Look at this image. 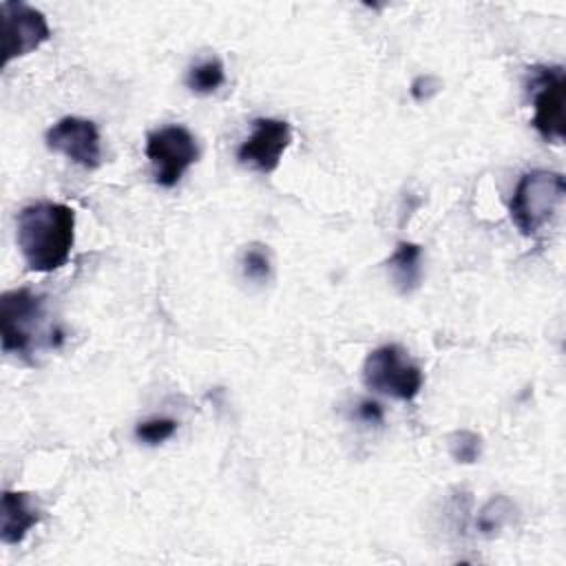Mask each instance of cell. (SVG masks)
<instances>
[{"label": "cell", "mask_w": 566, "mask_h": 566, "mask_svg": "<svg viewBox=\"0 0 566 566\" xmlns=\"http://www.w3.org/2000/svg\"><path fill=\"white\" fill-rule=\"evenodd\" d=\"M292 142V128L283 119L259 117L252 122V133L239 146L237 159L259 172H274L285 148Z\"/></svg>", "instance_id": "cell-9"}, {"label": "cell", "mask_w": 566, "mask_h": 566, "mask_svg": "<svg viewBox=\"0 0 566 566\" xmlns=\"http://www.w3.org/2000/svg\"><path fill=\"white\" fill-rule=\"evenodd\" d=\"M513 513H515V504L509 497H504V495H495L480 511V515H478V531L482 535H493V533H497L502 526H506L513 520Z\"/></svg>", "instance_id": "cell-13"}, {"label": "cell", "mask_w": 566, "mask_h": 566, "mask_svg": "<svg viewBox=\"0 0 566 566\" xmlns=\"http://www.w3.org/2000/svg\"><path fill=\"white\" fill-rule=\"evenodd\" d=\"M46 148L60 153L75 161L77 166L93 170L102 161L99 130L91 119L84 117H62L44 135Z\"/></svg>", "instance_id": "cell-8"}, {"label": "cell", "mask_w": 566, "mask_h": 566, "mask_svg": "<svg viewBox=\"0 0 566 566\" xmlns=\"http://www.w3.org/2000/svg\"><path fill=\"white\" fill-rule=\"evenodd\" d=\"M449 453L458 464H473L482 455V438L469 429L453 431L449 436Z\"/></svg>", "instance_id": "cell-14"}, {"label": "cell", "mask_w": 566, "mask_h": 566, "mask_svg": "<svg viewBox=\"0 0 566 566\" xmlns=\"http://www.w3.org/2000/svg\"><path fill=\"white\" fill-rule=\"evenodd\" d=\"M226 82V71H223V64L221 60L217 57H210L201 64H195L188 75H186V84L192 93L197 95H210L214 93L221 84Z\"/></svg>", "instance_id": "cell-12"}, {"label": "cell", "mask_w": 566, "mask_h": 566, "mask_svg": "<svg viewBox=\"0 0 566 566\" xmlns=\"http://www.w3.org/2000/svg\"><path fill=\"white\" fill-rule=\"evenodd\" d=\"M387 270L400 294L413 292L422 279V248L411 241H400L387 259Z\"/></svg>", "instance_id": "cell-11"}, {"label": "cell", "mask_w": 566, "mask_h": 566, "mask_svg": "<svg viewBox=\"0 0 566 566\" xmlns=\"http://www.w3.org/2000/svg\"><path fill=\"white\" fill-rule=\"evenodd\" d=\"M533 97V128L551 144L564 142V69L562 66H533L528 80Z\"/></svg>", "instance_id": "cell-6"}, {"label": "cell", "mask_w": 566, "mask_h": 566, "mask_svg": "<svg viewBox=\"0 0 566 566\" xmlns=\"http://www.w3.org/2000/svg\"><path fill=\"white\" fill-rule=\"evenodd\" d=\"M438 88H440V82H438L433 75H420V77L413 80V84H411V95H413V99L424 102V99H429Z\"/></svg>", "instance_id": "cell-17"}, {"label": "cell", "mask_w": 566, "mask_h": 566, "mask_svg": "<svg viewBox=\"0 0 566 566\" xmlns=\"http://www.w3.org/2000/svg\"><path fill=\"white\" fill-rule=\"evenodd\" d=\"M15 241L31 272L62 268L75 243V212L66 203L38 201L20 210Z\"/></svg>", "instance_id": "cell-1"}, {"label": "cell", "mask_w": 566, "mask_h": 566, "mask_svg": "<svg viewBox=\"0 0 566 566\" xmlns=\"http://www.w3.org/2000/svg\"><path fill=\"white\" fill-rule=\"evenodd\" d=\"M363 382L378 394L396 400H413L424 382L422 369L409 360L402 347L380 345L371 349L363 365Z\"/></svg>", "instance_id": "cell-3"}, {"label": "cell", "mask_w": 566, "mask_h": 566, "mask_svg": "<svg viewBox=\"0 0 566 566\" xmlns=\"http://www.w3.org/2000/svg\"><path fill=\"white\" fill-rule=\"evenodd\" d=\"M38 522H40V511L31 504L29 493H22V491L2 493L0 537L4 544H20Z\"/></svg>", "instance_id": "cell-10"}, {"label": "cell", "mask_w": 566, "mask_h": 566, "mask_svg": "<svg viewBox=\"0 0 566 566\" xmlns=\"http://www.w3.org/2000/svg\"><path fill=\"white\" fill-rule=\"evenodd\" d=\"M44 298L27 287L4 292L0 298V338L4 354L27 356L42 329Z\"/></svg>", "instance_id": "cell-4"}, {"label": "cell", "mask_w": 566, "mask_h": 566, "mask_svg": "<svg viewBox=\"0 0 566 566\" xmlns=\"http://www.w3.org/2000/svg\"><path fill=\"white\" fill-rule=\"evenodd\" d=\"M146 157L150 161L155 184L172 188L197 161L199 146L188 128L170 124L153 130L146 137Z\"/></svg>", "instance_id": "cell-5"}, {"label": "cell", "mask_w": 566, "mask_h": 566, "mask_svg": "<svg viewBox=\"0 0 566 566\" xmlns=\"http://www.w3.org/2000/svg\"><path fill=\"white\" fill-rule=\"evenodd\" d=\"M241 268H243L245 279H250L254 283L268 281L270 279V254H268V250H263V245H250L243 252Z\"/></svg>", "instance_id": "cell-16"}, {"label": "cell", "mask_w": 566, "mask_h": 566, "mask_svg": "<svg viewBox=\"0 0 566 566\" xmlns=\"http://www.w3.org/2000/svg\"><path fill=\"white\" fill-rule=\"evenodd\" d=\"M566 199V179L553 170L524 172L513 190L509 212L524 237H539L555 223Z\"/></svg>", "instance_id": "cell-2"}, {"label": "cell", "mask_w": 566, "mask_h": 566, "mask_svg": "<svg viewBox=\"0 0 566 566\" xmlns=\"http://www.w3.org/2000/svg\"><path fill=\"white\" fill-rule=\"evenodd\" d=\"M2 11V64L15 57L29 55L51 38L49 22L42 11L31 4L7 0L0 4Z\"/></svg>", "instance_id": "cell-7"}, {"label": "cell", "mask_w": 566, "mask_h": 566, "mask_svg": "<svg viewBox=\"0 0 566 566\" xmlns=\"http://www.w3.org/2000/svg\"><path fill=\"white\" fill-rule=\"evenodd\" d=\"M356 413L367 424H382V420H385V411H382V407L376 400H363L358 405Z\"/></svg>", "instance_id": "cell-18"}, {"label": "cell", "mask_w": 566, "mask_h": 566, "mask_svg": "<svg viewBox=\"0 0 566 566\" xmlns=\"http://www.w3.org/2000/svg\"><path fill=\"white\" fill-rule=\"evenodd\" d=\"M177 431V420L172 418H148L135 427L137 440L146 444H161Z\"/></svg>", "instance_id": "cell-15"}]
</instances>
